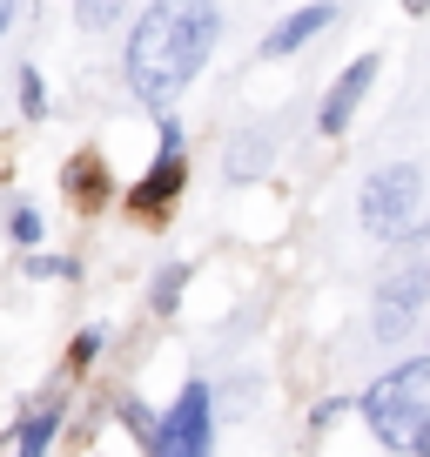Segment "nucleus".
<instances>
[{
  "mask_svg": "<svg viewBox=\"0 0 430 457\" xmlns=\"http://www.w3.org/2000/svg\"><path fill=\"white\" fill-rule=\"evenodd\" d=\"M61 188L74 195V209H108V155L81 148V155L68 162V175H61Z\"/></svg>",
  "mask_w": 430,
  "mask_h": 457,
  "instance_id": "8",
  "label": "nucleus"
},
{
  "mask_svg": "<svg viewBox=\"0 0 430 457\" xmlns=\"http://www.w3.org/2000/svg\"><path fill=\"white\" fill-rule=\"evenodd\" d=\"M376 87V54H363V61H350L343 74H336V87L323 95V108H316V129L323 135H343L350 121H357V108H363V95Z\"/></svg>",
  "mask_w": 430,
  "mask_h": 457,
  "instance_id": "7",
  "label": "nucleus"
},
{
  "mask_svg": "<svg viewBox=\"0 0 430 457\" xmlns=\"http://www.w3.org/2000/svg\"><path fill=\"white\" fill-rule=\"evenodd\" d=\"M21 108H28L34 121L47 114V87H41V74H34V68H21Z\"/></svg>",
  "mask_w": 430,
  "mask_h": 457,
  "instance_id": "11",
  "label": "nucleus"
},
{
  "mask_svg": "<svg viewBox=\"0 0 430 457\" xmlns=\"http://www.w3.org/2000/svg\"><path fill=\"white\" fill-rule=\"evenodd\" d=\"M28 270H34V276H74V262H68V256H34Z\"/></svg>",
  "mask_w": 430,
  "mask_h": 457,
  "instance_id": "15",
  "label": "nucleus"
},
{
  "mask_svg": "<svg viewBox=\"0 0 430 457\" xmlns=\"http://www.w3.org/2000/svg\"><path fill=\"white\" fill-rule=\"evenodd\" d=\"M215 444V411H209V384H188L175 397V411L155 424V444L148 457H209Z\"/></svg>",
  "mask_w": 430,
  "mask_h": 457,
  "instance_id": "5",
  "label": "nucleus"
},
{
  "mask_svg": "<svg viewBox=\"0 0 430 457\" xmlns=\"http://www.w3.org/2000/svg\"><path fill=\"white\" fill-rule=\"evenodd\" d=\"M54 424H61V411H34L28 424H21V457H41L47 444H54Z\"/></svg>",
  "mask_w": 430,
  "mask_h": 457,
  "instance_id": "10",
  "label": "nucleus"
},
{
  "mask_svg": "<svg viewBox=\"0 0 430 457\" xmlns=\"http://www.w3.org/2000/svg\"><path fill=\"white\" fill-rule=\"evenodd\" d=\"M182 175H188V162H182V129H175V121H161V162L135 182L128 209L142 215V222H161V215H169V202H175V188H182Z\"/></svg>",
  "mask_w": 430,
  "mask_h": 457,
  "instance_id": "6",
  "label": "nucleus"
},
{
  "mask_svg": "<svg viewBox=\"0 0 430 457\" xmlns=\"http://www.w3.org/2000/svg\"><path fill=\"white\" fill-rule=\"evenodd\" d=\"M34 236H41V215H34V209H14V243H34Z\"/></svg>",
  "mask_w": 430,
  "mask_h": 457,
  "instance_id": "14",
  "label": "nucleus"
},
{
  "mask_svg": "<svg viewBox=\"0 0 430 457\" xmlns=\"http://www.w3.org/2000/svg\"><path fill=\"white\" fill-rule=\"evenodd\" d=\"M74 363H95L101 357V329H81V337H74V350H68Z\"/></svg>",
  "mask_w": 430,
  "mask_h": 457,
  "instance_id": "13",
  "label": "nucleus"
},
{
  "mask_svg": "<svg viewBox=\"0 0 430 457\" xmlns=\"http://www.w3.org/2000/svg\"><path fill=\"white\" fill-rule=\"evenodd\" d=\"M417 215H424V169L417 162H390L363 182V228L370 236L397 243V236L417 228Z\"/></svg>",
  "mask_w": 430,
  "mask_h": 457,
  "instance_id": "3",
  "label": "nucleus"
},
{
  "mask_svg": "<svg viewBox=\"0 0 430 457\" xmlns=\"http://www.w3.org/2000/svg\"><path fill=\"white\" fill-rule=\"evenodd\" d=\"M121 417H128V430H135L142 444H155V417H148L142 403H121Z\"/></svg>",
  "mask_w": 430,
  "mask_h": 457,
  "instance_id": "12",
  "label": "nucleus"
},
{
  "mask_svg": "<svg viewBox=\"0 0 430 457\" xmlns=\"http://www.w3.org/2000/svg\"><path fill=\"white\" fill-rule=\"evenodd\" d=\"M424 296H430V243H417L410 256H397V270L376 283V316H370L376 343L403 337V329L417 323V310H424Z\"/></svg>",
  "mask_w": 430,
  "mask_h": 457,
  "instance_id": "4",
  "label": "nucleus"
},
{
  "mask_svg": "<svg viewBox=\"0 0 430 457\" xmlns=\"http://www.w3.org/2000/svg\"><path fill=\"white\" fill-rule=\"evenodd\" d=\"M7 21H14V7H0V34H7Z\"/></svg>",
  "mask_w": 430,
  "mask_h": 457,
  "instance_id": "16",
  "label": "nucleus"
},
{
  "mask_svg": "<svg viewBox=\"0 0 430 457\" xmlns=\"http://www.w3.org/2000/svg\"><path fill=\"white\" fill-rule=\"evenodd\" d=\"M215 34H222V14L202 7V0L142 7V21H135V34H128V87L148 101V108H169V101L202 74Z\"/></svg>",
  "mask_w": 430,
  "mask_h": 457,
  "instance_id": "1",
  "label": "nucleus"
},
{
  "mask_svg": "<svg viewBox=\"0 0 430 457\" xmlns=\"http://www.w3.org/2000/svg\"><path fill=\"white\" fill-rule=\"evenodd\" d=\"M330 21H336V7H296V14H289L283 28L269 34V41H262V54H296V47H302V41H316V34L330 28Z\"/></svg>",
  "mask_w": 430,
  "mask_h": 457,
  "instance_id": "9",
  "label": "nucleus"
},
{
  "mask_svg": "<svg viewBox=\"0 0 430 457\" xmlns=\"http://www.w3.org/2000/svg\"><path fill=\"white\" fill-rule=\"evenodd\" d=\"M363 417H370V430L390 451H417L424 430H430V357L376 377V384L363 390Z\"/></svg>",
  "mask_w": 430,
  "mask_h": 457,
  "instance_id": "2",
  "label": "nucleus"
}]
</instances>
